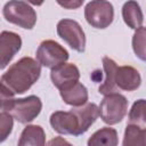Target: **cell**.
<instances>
[{"instance_id": "cell-1", "label": "cell", "mask_w": 146, "mask_h": 146, "mask_svg": "<svg viewBox=\"0 0 146 146\" xmlns=\"http://www.w3.org/2000/svg\"><path fill=\"white\" fill-rule=\"evenodd\" d=\"M99 116V106L95 103H87L83 106L73 107L72 110L56 111L50 115L49 122L51 128L59 135L81 136L96 122Z\"/></svg>"}, {"instance_id": "cell-2", "label": "cell", "mask_w": 146, "mask_h": 146, "mask_svg": "<svg viewBox=\"0 0 146 146\" xmlns=\"http://www.w3.org/2000/svg\"><path fill=\"white\" fill-rule=\"evenodd\" d=\"M41 65L32 57H22L1 75V97L26 92L40 78Z\"/></svg>"}, {"instance_id": "cell-3", "label": "cell", "mask_w": 146, "mask_h": 146, "mask_svg": "<svg viewBox=\"0 0 146 146\" xmlns=\"http://www.w3.org/2000/svg\"><path fill=\"white\" fill-rule=\"evenodd\" d=\"M1 110L8 112L19 123H30L40 114L42 102L35 95L24 98L1 97Z\"/></svg>"}, {"instance_id": "cell-4", "label": "cell", "mask_w": 146, "mask_h": 146, "mask_svg": "<svg viewBox=\"0 0 146 146\" xmlns=\"http://www.w3.org/2000/svg\"><path fill=\"white\" fill-rule=\"evenodd\" d=\"M5 19L25 30H32L36 23V13L34 8L25 1H8L2 8Z\"/></svg>"}, {"instance_id": "cell-5", "label": "cell", "mask_w": 146, "mask_h": 146, "mask_svg": "<svg viewBox=\"0 0 146 146\" xmlns=\"http://www.w3.org/2000/svg\"><path fill=\"white\" fill-rule=\"evenodd\" d=\"M128 112V100L125 96L114 92L104 96L99 105V116L108 125L121 122Z\"/></svg>"}, {"instance_id": "cell-6", "label": "cell", "mask_w": 146, "mask_h": 146, "mask_svg": "<svg viewBox=\"0 0 146 146\" xmlns=\"http://www.w3.org/2000/svg\"><path fill=\"white\" fill-rule=\"evenodd\" d=\"M84 18L95 29H106L114 19V8L110 1L92 0L84 7Z\"/></svg>"}, {"instance_id": "cell-7", "label": "cell", "mask_w": 146, "mask_h": 146, "mask_svg": "<svg viewBox=\"0 0 146 146\" xmlns=\"http://www.w3.org/2000/svg\"><path fill=\"white\" fill-rule=\"evenodd\" d=\"M68 57V51L55 40H43L36 49V60L39 64L51 70L65 64Z\"/></svg>"}, {"instance_id": "cell-8", "label": "cell", "mask_w": 146, "mask_h": 146, "mask_svg": "<svg viewBox=\"0 0 146 146\" xmlns=\"http://www.w3.org/2000/svg\"><path fill=\"white\" fill-rule=\"evenodd\" d=\"M57 34L63 39L73 50L84 52L86 50V35L81 25L70 18H63L57 23Z\"/></svg>"}, {"instance_id": "cell-9", "label": "cell", "mask_w": 146, "mask_h": 146, "mask_svg": "<svg viewBox=\"0 0 146 146\" xmlns=\"http://www.w3.org/2000/svg\"><path fill=\"white\" fill-rule=\"evenodd\" d=\"M50 79L52 84L58 90H62L79 82L80 71L75 64L65 63L50 71Z\"/></svg>"}, {"instance_id": "cell-10", "label": "cell", "mask_w": 146, "mask_h": 146, "mask_svg": "<svg viewBox=\"0 0 146 146\" xmlns=\"http://www.w3.org/2000/svg\"><path fill=\"white\" fill-rule=\"evenodd\" d=\"M22 38L19 34L11 31H2L0 34V55H1V70H3L21 50Z\"/></svg>"}, {"instance_id": "cell-11", "label": "cell", "mask_w": 146, "mask_h": 146, "mask_svg": "<svg viewBox=\"0 0 146 146\" xmlns=\"http://www.w3.org/2000/svg\"><path fill=\"white\" fill-rule=\"evenodd\" d=\"M115 84L119 90L133 91L140 87L141 76L139 72L130 65L117 66L115 72Z\"/></svg>"}, {"instance_id": "cell-12", "label": "cell", "mask_w": 146, "mask_h": 146, "mask_svg": "<svg viewBox=\"0 0 146 146\" xmlns=\"http://www.w3.org/2000/svg\"><path fill=\"white\" fill-rule=\"evenodd\" d=\"M59 95L65 104L73 107L86 105L89 98L88 89L86 88V86H83L80 82H76L67 88L59 90Z\"/></svg>"}, {"instance_id": "cell-13", "label": "cell", "mask_w": 146, "mask_h": 146, "mask_svg": "<svg viewBox=\"0 0 146 146\" xmlns=\"http://www.w3.org/2000/svg\"><path fill=\"white\" fill-rule=\"evenodd\" d=\"M17 146H46L43 128L38 124H27L21 133Z\"/></svg>"}, {"instance_id": "cell-14", "label": "cell", "mask_w": 146, "mask_h": 146, "mask_svg": "<svg viewBox=\"0 0 146 146\" xmlns=\"http://www.w3.org/2000/svg\"><path fill=\"white\" fill-rule=\"evenodd\" d=\"M103 68L105 72V80L98 88L99 94L106 96L110 94L117 92V87L115 84V72L117 68L116 63L112 58L104 56L103 57Z\"/></svg>"}, {"instance_id": "cell-15", "label": "cell", "mask_w": 146, "mask_h": 146, "mask_svg": "<svg viewBox=\"0 0 146 146\" xmlns=\"http://www.w3.org/2000/svg\"><path fill=\"white\" fill-rule=\"evenodd\" d=\"M122 18L128 27L132 30L140 29L144 22V15L139 3L136 1L124 2L122 7Z\"/></svg>"}, {"instance_id": "cell-16", "label": "cell", "mask_w": 146, "mask_h": 146, "mask_svg": "<svg viewBox=\"0 0 146 146\" xmlns=\"http://www.w3.org/2000/svg\"><path fill=\"white\" fill-rule=\"evenodd\" d=\"M117 131L111 127H104L95 131L88 139L87 146H117Z\"/></svg>"}, {"instance_id": "cell-17", "label": "cell", "mask_w": 146, "mask_h": 146, "mask_svg": "<svg viewBox=\"0 0 146 146\" xmlns=\"http://www.w3.org/2000/svg\"><path fill=\"white\" fill-rule=\"evenodd\" d=\"M122 146H146V129L127 124Z\"/></svg>"}, {"instance_id": "cell-18", "label": "cell", "mask_w": 146, "mask_h": 146, "mask_svg": "<svg viewBox=\"0 0 146 146\" xmlns=\"http://www.w3.org/2000/svg\"><path fill=\"white\" fill-rule=\"evenodd\" d=\"M128 124L146 129V99H137L129 111Z\"/></svg>"}, {"instance_id": "cell-19", "label": "cell", "mask_w": 146, "mask_h": 146, "mask_svg": "<svg viewBox=\"0 0 146 146\" xmlns=\"http://www.w3.org/2000/svg\"><path fill=\"white\" fill-rule=\"evenodd\" d=\"M132 50L135 55L143 62H146V27L141 26L140 29L136 30L132 40Z\"/></svg>"}, {"instance_id": "cell-20", "label": "cell", "mask_w": 146, "mask_h": 146, "mask_svg": "<svg viewBox=\"0 0 146 146\" xmlns=\"http://www.w3.org/2000/svg\"><path fill=\"white\" fill-rule=\"evenodd\" d=\"M14 117L5 111H1L0 113V128H1V143H3L7 137L11 133L13 125H14Z\"/></svg>"}, {"instance_id": "cell-21", "label": "cell", "mask_w": 146, "mask_h": 146, "mask_svg": "<svg viewBox=\"0 0 146 146\" xmlns=\"http://www.w3.org/2000/svg\"><path fill=\"white\" fill-rule=\"evenodd\" d=\"M57 3L59 5V6H62V7H64V8H66V9H76V8H79L80 6H82V3H83V0H78V1H75V0H68V1H57Z\"/></svg>"}, {"instance_id": "cell-22", "label": "cell", "mask_w": 146, "mask_h": 146, "mask_svg": "<svg viewBox=\"0 0 146 146\" xmlns=\"http://www.w3.org/2000/svg\"><path fill=\"white\" fill-rule=\"evenodd\" d=\"M46 146H73V145L63 137H55L51 140H49Z\"/></svg>"}]
</instances>
